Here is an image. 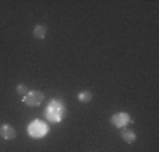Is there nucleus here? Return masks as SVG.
I'll return each mask as SVG.
<instances>
[{"label":"nucleus","mask_w":159,"mask_h":152,"mask_svg":"<svg viewBox=\"0 0 159 152\" xmlns=\"http://www.w3.org/2000/svg\"><path fill=\"white\" fill-rule=\"evenodd\" d=\"M22 101L27 106H39L44 101V93L39 90H31L24 98H22Z\"/></svg>","instance_id":"nucleus-4"},{"label":"nucleus","mask_w":159,"mask_h":152,"mask_svg":"<svg viewBox=\"0 0 159 152\" xmlns=\"http://www.w3.org/2000/svg\"><path fill=\"white\" fill-rule=\"evenodd\" d=\"M34 37L36 39H44L46 37V34H48V25H44V24H37L36 27H34Z\"/></svg>","instance_id":"nucleus-7"},{"label":"nucleus","mask_w":159,"mask_h":152,"mask_svg":"<svg viewBox=\"0 0 159 152\" xmlns=\"http://www.w3.org/2000/svg\"><path fill=\"white\" fill-rule=\"evenodd\" d=\"M48 125L44 123V122H41V120H32L31 122V125H29V128H27V134L34 137V139H41V137H44L48 134Z\"/></svg>","instance_id":"nucleus-3"},{"label":"nucleus","mask_w":159,"mask_h":152,"mask_svg":"<svg viewBox=\"0 0 159 152\" xmlns=\"http://www.w3.org/2000/svg\"><path fill=\"white\" fill-rule=\"evenodd\" d=\"M0 135H2L3 140H14L17 135V132L10 123H2V127H0Z\"/></svg>","instance_id":"nucleus-5"},{"label":"nucleus","mask_w":159,"mask_h":152,"mask_svg":"<svg viewBox=\"0 0 159 152\" xmlns=\"http://www.w3.org/2000/svg\"><path fill=\"white\" fill-rule=\"evenodd\" d=\"M92 98H93V95H92V91H80L78 93V100L81 101V103H90L92 101Z\"/></svg>","instance_id":"nucleus-8"},{"label":"nucleus","mask_w":159,"mask_h":152,"mask_svg":"<svg viewBox=\"0 0 159 152\" xmlns=\"http://www.w3.org/2000/svg\"><path fill=\"white\" fill-rule=\"evenodd\" d=\"M64 113H66V106L61 100H51L46 106V118L51 123H59L64 118Z\"/></svg>","instance_id":"nucleus-1"},{"label":"nucleus","mask_w":159,"mask_h":152,"mask_svg":"<svg viewBox=\"0 0 159 152\" xmlns=\"http://www.w3.org/2000/svg\"><path fill=\"white\" fill-rule=\"evenodd\" d=\"M17 93H19V95H22V96H25V95L29 93L27 85H24V83H19V85H17Z\"/></svg>","instance_id":"nucleus-9"},{"label":"nucleus","mask_w":159,"mask_h":152,"mask_svg":"<svg viewBox=\"0 0 159 152\" xmlns=\"http://www.w3.org/2000/svg\"><path fill=\"white\" fill-rule=\"evenodd\" d=\"M120 139H122L124 142H127V144H134L135 140H137V134H135L134 130H130V128H122Z\"/></svg>","instance_id":"nucleus-6"},{"label":"nucleus","mask_w":159,"mask_h":152,"mask_svg":"<svg viewBox=\"0 0 159 152\" xmlns=\"http://www.w3.org/2000/svg\"><path fill=\"white\" fill-rule=\"evenodd\" d=\"M132 122H134V118H132L130 115H129L127 112H119V113H113V115L110 117V123L113 125V127L117 128H127V125H130Z\"/></svg>","instance_id":"nucleus-2"}]
</instances>
